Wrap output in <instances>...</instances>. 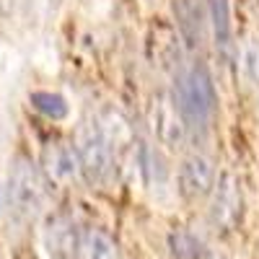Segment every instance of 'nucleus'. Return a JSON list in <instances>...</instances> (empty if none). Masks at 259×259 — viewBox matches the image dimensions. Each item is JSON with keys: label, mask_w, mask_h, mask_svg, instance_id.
Returning <instances> with one entry per match:
<instances>
[{"label": "nucleus", "mask_w": 259, "mask_h": 259, "mask_svg": "<svg viewBox=\"0 0 259 259\" xmlns=\"http://www.w3.org/2000/svg\"><path fill=\"white\" fill-rule=\"evenodd\" d=\"M174 99L187 124L205 127L210 122V117L215 114V106H218V94H215L212 75L202 62H194L189 70H184L177 78Z\"/></svg>", "instance_id": "f257e3e1"}, {"label": "nucleus", "mask_w": 259, "mask_h": 259, "mask_svg": "<svg viewBox=\"0 0 259 259\" xmlns=\"http://www.w3.org/2000/svg\"><path fill=\"white\" fill-rule=\"evenodd\" d=\"M45 200H47L45 177L39 174V168L31 163V158L16 156L11 163V179H8V202L13 212L31 221L45 207Z\"/></svg>", "instance_id": "f03ea898"}, {"label": "nucleus", "mask_w": 259, "mask_h": 259, "mask_svg": "<svg viewBox=\"0 0 259 259\" xmlns=\"http://www.w3.org/2000/svg\"><path fill=\"white\" fill-rule=\"evenodd\" d=\"M75 150H78V161H80V174L85 177V182L94 187L109 184L114 174V153L96 124H89L80 130V135L75 140Z\"/></svg>", "instance_id": "7ed1b4c3"}, {"label": "nucleus", "mask_w": 259, "mask_h": 259, "mask_svg": "<svg viewBox=\"0 0 259 259\" xmlns=\"http://www.w3.org/2000/svg\"><path fill=\"white\" fill-rule=\"evenodd\" d=\"M148 119H150V130L156 133L161 145H166L168 150H177V148L184 145V140H187V122H184V117L179 112L174 96L156 94L153 99H150Z\"/></svg>", "instance_id": "20e7f679"}, {"label": "nucleus", "mask_w": 259, "mask_h": 259, "mask_svg": "<svg viewBox=\"0 0 259 259\" xmlns=\"http://www.w3.org/2000/svg\"><path fill=\"white\" fill-rule=\"evenodd\" d=\"M215 184V168L212 161L202 153H192L179 166V192L187 200H200L210 194Z\"/></svg>", "instance_id": "39448f33"}, {"label": "nucleus", "mask_w": 259, "mask_h": 259, "mask_svg": "<svg viewBox=\"0 0 259 259\" xmlns=\"http://www.w3.org/2000/svg\"><path fill=\"white\" fill-rule=\"evenodd\" d=\"M241 215V189H239V179L233 174H223L218 182V189H215L212 197V207H210V221L228 231L236 226Z\"/></svg>", "instance_id": "423d86ee"}, {"label": "nucleus", "mask_w": 259, "mask_h": 259, "mask_svg": "<svg viewBox=\"0 0 259 259\" xmlns=\"http://www.w3.org/2000/svg\"><path fill=\"white\" fill-rule=\"evenodd\" d=\"M41 163H45V174L50 182L55 184H70L78 179L80 174V161H78V150L70 143L55 140L45 148V156H41Z\"/></svg>", "instance_id": "0eeeda50"}, {"label": "nucleus", "mask_w": 259, "mask_h": 259, "mask_svg": "<svg viewBox=\"0 0 259 259\" xmlns=\"http://www.w3.org/2000/svg\"><path fill=\"white\" fill-rule=\"evenodd\" d=\"M80 231L68 215H55L45 228V246L52 259H78Z\"/></svg>", "instance_id": "6e6552de"}, {"label": "nucleus", "mask_w": 259, "mask_h": 259, "mask_svg": "<svg viewBox=\"0 0 259 259\" xmlns=\"http://www.w3.org/2000/svg\"><path fill=\"white\" fill-rule=\"evenodd\" d=\"M174 18L189 50H200L205 41V8L200 0H174Z\"/></svg>", "instance_id": "1a4fd4ad"}, {"label": "nucleus", "mask_w": 259, "mask_h": 259, "mask_svg": "<svg viewBox=\"0 0 259 259\" xmlns=\"http://www.w3.org/2000/svg\"><path fill=\"white\" fill-rule=\"evenodd\" d=\"M207 16L215 36V47L223 57L233 52V26H231V0H207Z\"/></svg>", "instance_id": "9d476101"}, {"label": "nucleus", "mask_w": 259, "mask_h": 259, "mask_svg": "<svg viewBox=\"0 0 259 259\" xmlns=\"http://www.w3.org/2000/svg\"><path fill=\"white\" fill-rule=\"evenodd\" d=\"M78 259H119V249L112 236L101 228H85L80 231Z\"/></svg>", "instance_id": "9b49d317"}, {"label": "nucleus", "mask_w": 259, "mask_h": 259, "mask_svg": "<svg viewBox=\"0 0 259 259\" xmlns=\"http://www.w3.org/2000/svg\"><path fill=\"white\" fill-rule=\"evenodd\" d=\"M96 127H99V133L106 138V143H109L112 148L114 145H122V143H127L130 138H133V130H130L127 119L119 112H114V109H106L99 117V124Z\"/></svg>", "instance_id": "f8f14e48"}, {"label": "nucleus", "mask_w": 259, "mask_h": 259, "mask_svg": "<svg viewBox=\"0 0 259 259\" xmlns=\"http://www.w3.org/2000/svg\"><path fill=\"white\" fill-rule=\"evenodd\" d=\"M31 106L39 112V114H45L47 119H65L68 117V101H65L60 94H52V91H34L29 96Z\"/></svg>", "instance_id": "ddd939ff"}, {"label": "nucleus", "mask_w": 259, "mask_h": 259, "mask_svg": "<svg viewBox=\"0 0 259 259\" xmlns=\"http://www.w3.org/2000/svg\"><path fill=\"white\" fill-rule=\"evenodd\" d=\"M241 62H244L246 80L251 83V89L259 94V39H249L246 45H244Z\"/></svg>", "instance_id": "4468645a"}, {"label": "nucleus", "mask_w": 259, "mask_h": 259, "mask_svg": "<svg viewBox=\"0 0 259 259\" xmlns=\"http://www.w3.org/2000/svg\"><path fill=\"white\" fill-rule=\"evenodd\" d=\"M143 168L150 179V184H163L166 179V166H163V158L156 148H143Z\"/></svg>", "instance_id": "2eb2a0df"}, {"label": "nucleus", "mask_w": 259, "mask_h": 259, "mask_svg": "<svg viewBox=\"0 0 259 259\" xmlns=\"http://www.w3.org/2000/svg\"><path fill=\"white\" fill-rule=\"evenodd\" d=\"M171 246H174V254L182 259H197L200 256V241H194L189 233L171 236Z\"/></svg>", "instance_id": "dca6fc26"}, {"label": "nucleus", "mask_w": 259, "mask_h": 259, "mask_svg": "<svg viewBox=\"0 0 259 259\" xmlns=\"http://www.w3.org/2000/svg\"><path fill=\"white\" fill-rule=\"evenodd\" d=\"M0 210H3V189H0Z\"/></svg>", "instance_id": "f3484780"}]
</instances>
